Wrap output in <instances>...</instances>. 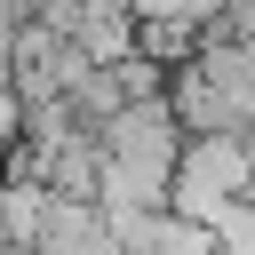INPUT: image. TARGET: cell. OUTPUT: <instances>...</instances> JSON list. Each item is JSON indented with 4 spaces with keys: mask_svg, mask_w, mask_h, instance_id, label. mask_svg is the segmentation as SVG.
Wrapping results in <instances>:
<instances>
[{
    "mask_svg": "<svg viewBox=\"0 0 255 255\" xmlns=\"http://www.w3.org/2000/svg\"><path fill=\"white\" fill-rule=\"evenodd\" d=\"M16 135H24V96L0 80V143H16Z\"/></svg>",
    "mask_w": 255,
    "mask_h": 255,
    "instance_id": "obj_3",
    "label": "cell"
},
{
    "mask_svg": "<svg viewBox=\"0 0 255 255\" xmlns=\"http://www.w3.org/2000/svg\"><path fill=\"white\" fill-rule=\"evenodd\" d=\"M255 199V159H247V135H199L175 167V215L199 223L207 239Z\"/></svg>",
    "mask_w": 255,
    "mask_h": 255,
    "instance_id": "obj_2",
    "label": "cell"
},
{
    "mask_svg": "<svg viewBox=\"0 0 255 255\" xmlns=\"http://www.w3.org/2000/svg\"><path fill=\"white\" fill-rule=\"evenodd\" d=\"M247 159H255V128H247Z\"/></svg>",
    "mask_w": 255,
    "mask_h": 255,
    "instance_id": "obj_4",
    "label": "cell"
},
{
    "mask_svg": "<svg viewBox=\"0 0 255 255\" xmlns=\"http://www.w3.org/2000/svg\"><path fill=\"white\" fill-rule=\"evenodd\" d=\"M104 215H128V207H175V167L191 151L183 120L167 96H143L128 104L104 135Z\"/></svg>",
    "mask_w": 255,
    "mask_h": 255,
    "instance_id": "obj_1",
    "label": "cell"
}]
</instances>
